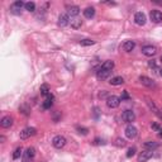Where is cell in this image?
Wrapping results in <instances>:
<instances>
[{
  "label": "cell",
  "mask_w": 162,
  "mask_h": 162,
  "mask_svg": "<svg viewBox=\"0 0 162 162\" xmlns=\"http://www.w3.org/2000/svg\"><path fill=\"white\" fill-rule=\"evenodd\" d=\"M114 144H115L117 147H125V144H127V142L123 138H117L115 139V142H114Z\"/></svg>",
  "instance_id": "cell-27"
},
{
  "label": "cell",
  "mask_w": 162,
  "mask_h": 162,
  "mask_svg": "<svg viewBox=\"0 0 162 162\" xmlns=\"http://www.w3.org/2000/svg\"><path fill=\"white\" fill-rule=\"evenodd\" d=\"M152 129L153 130H156V132H158V133H160V132H162V128L158 125V124H157V123H152Z\"/></svg>",
  "instance_id": "cell-32"
},
{
  "label": "cell",
  "mask_w": 162,
  "mask_h": 162,
  "mask_svg": "<svg viewBox=\"0 0 162 162\" xmlns=\"http://www.w3.org/2000/svg\"><path fill=\"white\" fill-rule=\"evenodd\" d=\"M123 82H124V79H123L122 76H115V77H113L109 81V84L113 85V86H118V85H122Z\"/></svg>",
  "instance_id": "cell-23"
},
{
  "label": "cell",
  "mask_w": 162,
  "mask_h": 162,
  "mask_svg": "<svg viewBox=\"0 0 162 162\" xmlns=\"http://www.w3.org/2000/svg\"><path fill=\"white\" fill-rule=\"evenodd\" d=\"M135 119V114L134 112H132V110H124L122 114V120L124 123H132L134 122Z\"/></svg>",
  "instance_id": "cell-6"
},
{
  "label": "cell",
  "mask_w": 162,
  "mask_h": 162,
  "mask_svg": "<svg viewBox=\"0 0 162 162\" xmlns=\"http://www.w3.org/2000/svg\"><path fill=\"white\" fill-rule=\"evenodd\" d=\"M79 13H80V8L79 6H76V5H72L69 8V10H67V15L69 16H77L79 15Z\"/></svg>",
  "instance_id": "cell-19"
},
{
  "label": "cell",
  "mask_w": 162,
  "mask_h": 162,
  "mask_svg": "<svg viewBox=\"0 0 162 162\" xmlns=\"http://www.w3.org/2000/svg\"><path fill=\"white\" fill-rule=\"evenodd\" d=\"M129 99H130V96L128 95V91H127V90H124V91L122 92V97H120V100L123 101V100H129Z\"/></svg>",
  "instance_id": "cell-31"
},
{
  "label": "cell",
  "mask_w": 162,
  "mask_h": 162,
  "mask_svg": "<svg viewBox=\"0 0 162 162\" xmlns=\"http://www.w3.org/2000/svg\"><path fill=\"white\" fill-rule=\"evenodd\" d=\"M148 66L152 67V69H156V67H157V65H156V61H150V62H148Z\"/></svg>",
  "instance_id": "cell-35"
},
{
  "label": "cell",
  "mask_w": 162,
  "mask_h": 162,
  "mask_svg": "<svg viewBox=\"0 0 162 162\" xmlns=\"http://www.w3.org/2000/svg\"><path fill=\"white\" fill-rule=\"evenodd\" d=\"M25 5V3H23L22 0H18V1L13 3L11 6H10V11L13 13V14L15 15H20L22 14V8Z\"/></svg>",
  "instance_id": "cell-4"
},
{
  "label": "cell",
  "mask_w": 162,
  "mask_h": 162,
  "mask_svg": "<svg viewBox=\"0 0 162 162\" xmlns=\"http://www.w3.org/2000/svg\"><path fill=\"white\" fill-rule=\"evenodd\" d=\"M0 125L3 128H10L13 125V118L9 117V115H5L1 118V120H0Z\"/></svg>",
  "instance_id": "cell-14"
},
{
  "label": "cell",
  "mask_w": 162,
  "mask_h": 162,
  "mask_svg": "<svg viewBox=\"0 0 162 162\" xmlns=\"http://www.w3.org/2000/svg\"><path fill=\"white\" fill-rule=\"evenodd\" d=\"M137 134H138V130H137V128H135L134 125L129 124V125L125 128V137H127V138L133 139V138L137 137Z\"/></svg>",
  "instance_id": "cell-8"
},
{
  "label": "cell",
  "mask_w": 162,
  "mask_h": 162,
  "mask_svg": "<svg viewBox=\"0 0 162 162\" xmlns=\"http://www.w3.org/2000/svg\"><path fill=\"white\" fill-rule=\"evenodd\" d=\"M142 53L144 54V56H147V57H153L157 53V48L155 46H152V44L143 46L142 47Z\"/></svg>",
  "instance_id": "cell-5"
},
{
  "label": "cell",
  "mask_w": 162,
  "mask_h": 162,
  "mask_svg": "<svg viewBox=\"0 0 162 162\" xmlns=\"http://www.w3.org/2000/svg\"><path fill=\"white\" fill-rule=\"evenodd\" d=\"M150 18L153 23H162V13L160 10H151Z\"/></svg>",
  "instance_id": "cell-10"
},
{
  "label": "cell",
  "mask_w": 162,
  "mask_h": 162,
  "mask_svg": "<svg viewBox=\"0 0 162 162\" xmlns=\"http://www.w3.org/2000/svg\"><path fill=\"white\" fill-rule=\"evenodd\" d=\"M158 135H160V137L162 138V132H160V133H158Z\"/></svg>",
  "instance_id": "cell-38"
},
{
  "label": "cell",
  "mask_w": 162,
  "mask_h": 162,
  "mask_svg": "<svg viewBox=\"0 0 162 162\" xmlns=\"http://www.w3.org/2000/svg\"><path fill=\"white\" fill-rule=\"evenodd\" d=\"M94 15H95V9H94L92 6H87L86 9L84 10V16H85V18L91 19Z\"/></svg>",
  "instance_id": "cell-22"
},
{
  "label": "cell",
  "mask_w": 162,
  "mask_h": 162,
  "mask_svg": "<svg viewBox=\"0 0 162 162\" xmlns=\"http://www.w3.org/2000/svg\"><path fill=\"white\" fill-rule=\"evenodd\" d=\"M134 47H135L134 41H125L124 44H123V49H124L125 52H132V51L134 49Z\"/></svg>",
  "instance_id": "cell-17"
},
{
  "label": "cell",
  "mask_w": 162,
  "mask_h": 162,
  "mask_svg": "<svg viewBox=\"0 0 162 162\" xmlns=\"http://www.w3.org/2000/svg\"><path fill=\"white\" fill-rule=\"evenodd\" d=\"M143 146H144V148H146V150L153 151V150H155V148L158 147V143L155 142V140H147V142H144Z\"/></svg>",
  "instance_id": "cell-21"
},
{
  "label": "cell",
  "mask_w": 162,
  "mask_h": 162,
  "mask_svg": "<svg viewBox=\"0 0 162 162\" xmlns=\"http://www.w3.org/2000/svg\"><path fill=\"white\" fill-rule=\"evenodd\" d=\"M22 155H23V150H22V147H18V148H16V150L14 151V153H13V160H18Z\"/></svg>",
  "instance_id": "cell-26"
},
{
  "label": "cell",
  "mask_w": 162,
  "mask_h": 162,
  "mask_svg": "<svg viewBox=\"0 0 162 162\" xmlns=\"http://www.w3.org/2000/svg\"><path fill=\"white\" fill-rule=\"evenodd\" d=\"M146 15L143 14L142 11H138V13H135V15H134V22L137 25H144L146 24Z\"/></svg>",
  "instance_id": "cell-11"
},
{
  "label": "cell",
  "mask_w": 162,
  "mask_h": 162,
  "mask_svg": "<svg viewBox=\"0 0 162 162\" xmlns=\"http://www.w3.org/2000/svg\"><path fill=\"white\" fill-rule=\"evenodd\" d=\"M37 133V129L36 128H31V127H28V128H25V129H23L22 132H20V138L22 139H27L29 137H33V135H36Z\"/></svg>",
  "instance_id": "cell-7"
},
{
  "label": "cell",
  "mask_w": 162,
  "mask_h": 162,
  "mask_svg": "<svg viewBox=\"0 0 162 162\" xmlns=\"http://www.w3.org/2000/svg\"><path fill=\"white\" fill-rule=\"evenodd\" d=\"M105 96H106V91H105V90H103V91L99 92V97H105Z\"/></svg>",
  "instance_id": "cell-36"
},
{
  "label": "cell",
  "mask_w": 162,
  "mask_h": 162,
  "mask_svg": "<svg viewBox=\"0 0 162 162\" xmlns=\"http://www.w3.org/2000/svg\"><path fill=\"white\" fill-rule=\"evenodd\" d=\"M120 101H122L120 97H118L117 95H110V96L106 97V105L112 109L118 108V106L120 105Z\"/></svg>",
  "instance_id": "cell-2"
},
{
  "label": "cell",
  "mask_w": 162,
  "mask_h": 162,
  "mask_svg": "<svg viewBox=\"0 0 162 162\" xmlns=\"http://www.w3.org/2000/svg\"><path fill=\"white\" fill-rule=\"evenodd\" d=\"M70 24L74 29H79V28H81V25H82V20L77 18V16H75V18H72L70 20Z\"/></svg>",
  "instance_id": "cell-18"
},
{
  "label": "cell",
  "mask_w": 162,
  "mask_h": 162,
  "mask_svg": "<svg viewBox=\"0 0 162 162\" xmlns=\"http://www.w3.org/2000/svg\"><path fill=\"white\" fill-rule=\"evenodd\" d=\"M99 69L106 70V71H112L114 69V61H112V59H108V61H105V62L101 63Z\"/></svg>",
  "instance_id": "cell-16"
},
{
  "label": "cell",
  "mask_w": 162,
  "mask_h": 162,
  "mask_svg": "<svg viewBox=\"0 0 162 162\" xmlns=\"http://www.w3.org/2000/svg\"><path fill=\"white\" fill-rule=\"evenodd\" d=\"M53 95L52 94H49L48 96H47V99L43 101V104H42V108L43 109H49L51 106H52V104H53Z\"/></svg>",
  "instance_id": "cell-20"
},
{
  "label": "cell",
  "mask_w": 162,
  "mask_h": 162,
  "mask_svg": "<svg viewBox=\"0 0 162 162\" xmlns=\"http://www.w3.org/2000/svg\"><path fill=\"white\" fill-rule=\"evenodd\" d=\"M135 147H130V148H128V151H127V157L128 158H130V157H133L135 155Z\"/></svg>",
  "instance_id": "cell-29"
},
{
  "label": "cell",
  "mask_w": 162,
  "mask_h": 162,
  "mask_svg": "<svg viewBox=\"0 0 162 162\" xmlns=\"http://www.w3.org/2000/svg\"><path fill=\"white\" fill-rule=\"evenodd\" d=\"M160 75H161V76H162V70H160Z\"/></svg>",
  "instance_id": "cell-40"
},
{
  "label": "cell",
  "mask_w": 162,
  "mask_h": 162,
  "mask_svg": "<svg viewBox=\"0 0 162 162\" xmlns=\"http://www.w3.org/2000/svg\"><path fill=\"white\" fill-rule=\"evenodd\" d=\"M39 90H41V94H42V95H43V96H48V95H49V94H51V90H49V86H48V85H47V84H44V85H42V86H41V89H39Z\"/></svg>",
  "instance_id": "cell-24"
},
{
  "label": "cell",
  "mask_w": 162,
  "mask_h": 162,
  "mask_svg": "<svg viewBox=\"0 0 162 162\" xmlns=\"http://www.w3.org/2000/svg\"><path fill=\"white\" fill-rule=\"evenodd\" d=\"M36 157V148L34 147H28L25 152L23 153V162H33Z\"/></svg>",
  "instance_id": "cell-1"
},
{
  "label": "cell",
  "mask_w": 162,
  "mask_h": 162,
  "mask_svg": "<svg viewBox=\"0 0 162 162\" xmlns=\"http://www.w3.org/2000/svg\"><path fill=\"white\" fill-rule=\"evenodd\" d=\"M80 44L81 46H92V44H95V41H92V39H81Z\"/></svg>",
  "instance_id": "cell-28"
},
{
  "label": "cell",
  "mask_w": 162,
  "mask_h": 162,
  "mask_svg": "<svg viewBox=\"0 0 162 162\" xmlns=\"http://www.w3.org/2000/svg\"><path fill=\"white\" fill-rule=\"evenodd\" d=\"M25 10H28V11H36V4L33 3V1H28V3H25Z\"/></svg>",
  "instance_id": "cell-25"
},
{
  "label": "cell",
  "mask_w": 162,
  "mask_h": 162,
  "mask_svg": "<svg viewBox=\"0 0 162 162\" xmlns=\"http://www.w3.org/2000/svg\"><path fill=\"white\" fill-rule=\"evenodd\" d=\"M66 142H67V140H66V138L63 137V135H56V137H53V139H52L53 147L57 148V150H61V148L65 147Z\"/></svg>",
  "instance_id": "cell-3"
},
{
  "label": "cell",
  "mask_w": 162,
  "mask_h": 162,
  "mask_svg": "<svg viewBox=\"0 0 162 162\" xmlns=\"http://www.w3.org/2000/svg\"><path fill=\"white\" fill-rule=\"evenodd\" d=\"M19 110H20V112H22L23 114H25V115H28V114H29V109H28V108H25L24 105H22V106H20V108H19Z\"/></svg>",
  "instance_id": "cell-33"
},
{
  "label": "cell",
  "mask_w": 162,
  "mask_h": 162,
  "mask_svg": "<svg viewBox=\"0 0 162 162\" xmlns=\"http://www.w3.org/2000/svg\"><path fill=\"white\" fill-rule=\"evenodd\" d=\"M94 144H104V140L100 139V138H95V140H94Z\"/></svg>",
  "instance_id": "cell-34"
},
{
  "label": "cell",
  "mask_w": 162,
  "mask_h": 162,
  "mask_svg": "<svg viewBox=\"0 0 162 162\" xmlns=\"http://www.w3.org/2000/svg\"><path fill=\"white\" fill-rule=\"evenodd\" d=\"M110 74H112V71H106V70H101V69H99L96 71V77L99 79V80H106L110 76Z\"/></svg>",
  "instance_id": "cell-15"
},
{
  "label": "cell",
  "mask_w": 162,
  "mask_h": 162,
  "mask_svg": "<svg viewBox=\"0 0 162 162\" xmlns=\"http://www.w3.org/2000/svg\"><path fill=\"white\" fill-rule=\"evenodd\" d=\"M160 62H161V63H162V56H161V57H160Z\"/></svg>",
  "instance_id": "cell-39"
},
{
  "label": "cell",
  "mask_w": 162,
  "mask_h": 162,
  "mask_svg": "<svg viewBox=\"0 0 162 162\" xmlns=\"http://www.w3.org/2000/svg\"><path fill=\"white\" fill-rule=\"evenodd\" d=\"M77 130H79L80 134H84V135L89 133V129L87 128H85V127H77Z\"/></svg>",
  "instance_id": "cell-30"
},
{
  "label": "cell",
  "mask_w": 162,
  "mask_h": 162,
  "mask_svg": "<svg viewBox=\"0 0 162 162\" xmlns=\"http://www.w3.org/2000/svg\"><path fill=\"white\" fill-rule=\"evenodd\" d=\"M57 24H58V27H61V28L66 27V25H69V24H70V18H69V15H67V14H61V15L58 16V22H57Z\"/></svg>",
  "instance_id": "cell-12"
},
{
  "label": "cell",
  "mask_w": 162,
  "mask_h": 162,
  "mask_svg": "<svg viewBox=\"0 0 162 162\" xmlns=\"http://www.w3.org/2000/svg\"><path fill=\"white\" fill-rule=\"evenodd\" d=\"M139 81L142 82V85H144V86H147V87H155L156 86L155 81H153L152 79H150V77H147V76H140Z\"/></svg>",
  "instance_id": "cell-13"
},
{
  "label": "cell",
  "mask_w": 162,
  "mask_h": 162,
  "mask_svg": "<svg viewBox=\"0 0 162 162\" xmlns=\"http://www.w3.org/2000/svg\"><path fill=\"white\" fill-rule=\"evenodd\" d=\"M153 156V152L150 150H144L138 155V162H147Z\"/></svg>",
  "instance_id": "cell-9"
},
{
  "label": "cell",
  "mask_w": 162,
  "mask_h": 162,
  "mask_svg": "<svg viewBox=\"0 0 162 162\" xmlns=\"http://www.w3.org/2000/svg\"><path fill=\"white\" fill-rule=\"evenodd\" d=\"M4 140H5V137H4V135H0V142H4Z\"/></svg>",
  "instance_id": "cell-37"
}]
</instances>
